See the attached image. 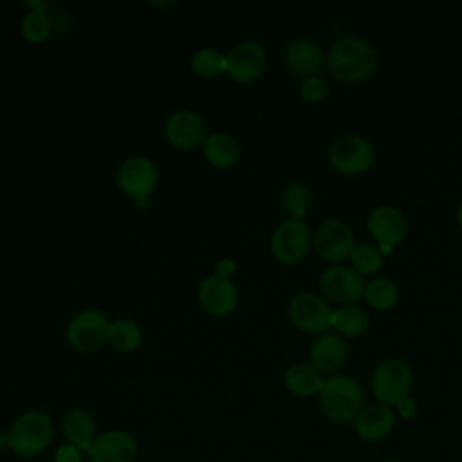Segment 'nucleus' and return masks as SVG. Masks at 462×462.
<instances>
[{"mask_svg": "<svg viewBox=\"0 0 462 462\" xmlns=\"http://www.w3.org/2000/svg\"><path fill=\"white\" fill-rule=\"evenodd\" d=\"M375 47L361 36H341L327 52V67L343 83H361L377 69Z\"/></svg>", "mask_w": 462, "mask_h": 462, "instance_id": "f257e3e1", "label": "nucleus"}, {"mask_svg": "<svg viewBox=\"0 0 462 462\" xmlns=\"http://www.w3.org/2000/svg\"><path fill=\"white\" fill-rule=\"evenodd\" d=\"M54 420L43 410L22 411L5 433L7 449L18 458H36L43 455L54 440Z\"/></svg>", "mask_w": 462, "mask_h": 462, "instance_id": "f03ea898", "label": "nucleus"}, {"mask_svg": "<svg viewBox=\"0 0 462 462\" xmlns=\"http://www.w3.org/2000/svg\"><path fill=\"white\" fill-rule=\"evenodd\" d=\"M323 415L336 424L354 422L365 406V390L361 383L350 374L327 375L318 395Z\"/></svg>", "mask_w": 462, "mask_h": 462, "instance_id": "7ed1b4c3", "label": "nucleus"}, {"mask_svg": "<svg viewBox=\"0 0 462 462\" xmlns=\"http://www.w3.org/2000/svg\"><path fill=\"white\" fill-rule=\"evenodd\" d=\"M411 388L413 370L402 357H386L370 374V392L375 402L393 408L401 399L411 395Z\"/></svg>", "mask_w": 462, "mask_h": 462, "instance_id": "20e7f679", "label": "nucleus"}, {"mask_svg": "<svg viewBox=\"0 0 462 462\" xmlns=\"http://www.w3.org/2000/svg\"><path fill=\"white\" fill-rule=\"evenodd\" d=\"M327 159L339 175L356 177L375 164V148L370 139L359 134H343L330 143Z\"/></svg>", "mask_w": 462, "mask_h": 462, "instance_id": "39448f33", "label": "nucleus"}, {"mask_svg": "<svg viewBox=\"0 0 462 462\" xmlns=\"http://www.w3.org/2000/svg\"><path fill=\"white\" fill-rule=\"evenodd\" d=\"M269 247L276 262L285 265L300 263L312 249V231L305 220L287 217L273 229Z\"/></svg>", "mask_w": 462, "mask_h": 462, "instance_id": "423d86ee", "label": "nucleus"}, {"mask_svg": "<svg viewBox=\"0 0 462 462\" xmlns=\"http://www.w3.org/2000/svg\"><path fill=\"white\" fill-rule=\"evenodd\" d=\"M332 305L316 292L303 291L291 298L287 307L289 321L301 332L319 336L332 328Z\"/></svg>", "mask_w": 462, "mask_h": 462, "instance_id": "0eeeda50", "label": "nucleus"}, {"mask_svg": "<svg viewBox=\"0 0 462 462\" xmlns=\"http://www.w3.org/2000/svg\"><path fill=\"white\" fill-rule=\"evenodd\" d=\"M356 244V231L343 218H327L312 231V249L328 265L348 260Z\"/></svg>", "mask_w": 462, "mask_h": 462, "instance_id": "6e6552de", "label": "nucleus"}, {"mask_svg": "<svg viewBox=\"0 0 462 462\" xmlns=\"http://www.w3.org/2000/svg\"><path fill=\"white\" fill-rule=\"evenodd\" d=\"M108 318L99 309H83L76 312L65 328V337L72 350L81 354L96 352L106 343Z\"/></svg>", "mask_w": 462, "mask_h": 462, "instance_id": "1a4fd4ad", "label": "nucleus"}, {"mask_svg": "<svg viewBox=\"0 0 462 462\" xmlns=\"http://www.w3.org/2000/svg\"><path fill=\"white\" fill-rule=\"evenodd\" d=\"M269 65L265 47L256 40H244L235 43L226 52V74L235 83H253L260 79Z\"/></svg>", "mask_w": 462, "mask_h": 462, "instance_id": "9d476101", "label": "nucleus"}, {"mask_svg": "<svg viewBox=\"0 0 462 462\" xmlns=\"http://www.w3.org/2000/svg\"><path fill=\"white\" fill-rule=\"evenodd\" d=\"M116 179L119 189L126 197L141 202L155 191L159 184V170L152 159L144 155H130L119 164Z\"/></svg>", "mask_w": 462, "mask_h": 462, "instance_id": "9b49d317", "label": "nucleus"}, {"mask_svg": "<svg viewBox=\"0 0 462 462\" xmlns=\"http://www.w3.org/2000/svg\"><path fill=\"white\" fill-rule=\"evenodd\" d=\"M319 291L328 303L352 305L363 298L365 280L350 265L332 263L319 274Z\"/></svg>", "mask_w": 462, "mask_h": 462, "instance_id": "f8f14e48", "label": "nucleus"}, {"mask_svg": "<svg viewBox=\"0 0 462 462\" xmlns=\"http://www.w3.org/2000/svg\"><path fill=\"white\" fill-rule=\"evenodd\" d=\"M366 231L386 256L393 245L404 240L408 233V222L399 208L392 204H377L366 215Z\"/></svg>", "mask_w": 462, "mask_h": 462, "instance_id": "ddd939ff", "label": "nucleus"}, {"mask_svg": "<svg viewBox=\"0 0 462 462\" xmlns=\"http://www.w3.org/2000/svg\"><path fill=\"white\" fill-rule=\"evenodd\" d=\"M137 455V439L123 428H110L97 433L85 453L88 462H135Z\"/></svg>", "mask_w": 462, "mask_h": 462, "instance_id": "4468645a", "label": "nucleus"}, {"mask_svg": "<svg viewBox=\"0 0 462 462\" xmlns=\"http://www.w3.org/2000/svg\"><path fill=\"white\" fill-rule=\"evenodd\" d=\"M164 137L175 150L191 152L202 148L208 137V128L197 112L179 108L168 116L164 123Z\"/></svg>", "mask_w": 462, "mask_h": 462, "instance_id": "2eb2a0df", "label": "nucleus"}, {"mask_svg": "<svg viewBox=\"0 0 462 462\" xmlns=\"http://www.w3.org/2000/svg\"><path fill=\"white\" fill-rule=\"evenodd\" d=\"M199 303L209 316L226 318L238 307V289L231 278L211 273L199 285Z\"/></svg>", "mask_w": 462, "mask_h": 462, "instance_id": "dca6fc26", "label": "nucleus"}, {"mask_svg": "<svg viewBox=\"0 0 462 462\" xmlns=\"http://www.w3.org/2000/svg\"><path fill=\"white\" fill-rule=\"evenodd\" d=\"M395 424H397V415L392 406L372 402L361 408V411L352 422V428L359 440L375 444L384 440L393 431Z\"/></svg>", "mask_w": 462, "mask_h": 462, "instance_id": "f3484780", "label": "nucleus"}, {"mask_svg": "<svg viewBox=\"0 0 462 462\" xmlns=\"http://www.w3.org/2000/svg\"><path fill=\"white\" fill-rule=\"evenodd\" d=\"M285 67L294 74L303 78L318 76L321 69L327 65V54L321 45L312 38H294L287 43L283 52Z\"/></svg>", "mask_w": 462, "mask_h": 462, "instance_id": "a211bd4d", "label": "nucleus"}, {"mask_svg": "<svg viewBox=\"0 0 462 462\" xmlns=\"http://www.w3.org/2000/svg\"><path fill=\"white\" fill-rule=\"evenodd\" d=\"M348 357L345 337L334 330L316 336L309 346V363L325 377L337 374Z\"/></svg>", "mask_w": 462, "mask_h": 462, "instance_id": "6ab92c4d", "label": "nucleus"}, {"mask_svg": "<svg viewBox=\"0 0 462 462\" xmlns=\"http://www.w3.org/2000/svg\"><path fill=\"white\" fill-rule=\"evenodd\" d=\"M61 435L65 442L87 453V449L92 446L94 439L97 437V426H96L94 415L83 408L69 410L61 419Z\"/></svg>", "mask_w": 462, "mask_h": 462, "instance_id": "aec40b11", "label": "nucleus"}, {"mask_svg": "<svg viewBox=\"0 0 462 462\" xmlns=\"http://www.w3.org/2000/svg\"><path fill=\"white\" fill-rule=\"evenodd\" d=\"M240 153L238 139L227 132H209L202 144L206 162L218 170L233 168L240 161Z\"/></svg>", "mask_w": 462, "mask_h": 462, "instance_id": "412c9836", "label": "nucleus"}, {"mask_svg": "<svg viewBox=\"0 0 462 462\" xmlns=\"http://www.w3.org/2000/svg\"><path fill=\"white\" fill-rule=\"evenodd\" d=\"M323 381H325V375L318 372L309 361L292 363L287 366L283 374V384L287 392L301 399L319 395Z\"/></svg>", "mask_w": 462, "mask_h": 462, "instance_id": "4be33fe9", "label": "nucleus"}, {"mask_svg": "<svg viewBox=\"0 0 462 462\" xmlns=\"http://www.w3.org/2000/svg\"><path fill=\"white\" fill-rule=\"evenodd\" d=\"M370 327V316L366 309L357 303L341 305L334 309L332 314V330L341 337H359Z\"/></svg>", "mask_w": 462, "mask_h": 462, "instance_id": "5701e85b", "label": "nucleus"}, {"mask_svg": "<svg viewBox=\"0 0 462 462\" xmlns=\"http://www.w3.org/2000/svg\"><path fill=\"white\" fill-rule=\"evenodd\" d=\"M143 341L141 325L132 318H116L108 323L106 343L121 354H128L139 348Z\"/></svg>", "mask_w": 462, "mask_h": 462, "instance_id": "b1692460", "label": "nucleus"}, {"mask_svg": "<svg viewBox=\"0 0 462 462\" xmlns=\"http://www.w3.org/2000/svg\"><path fill=\"white\" fill-rule=\"evenodd\" d=\"M363 300L375 310H388L399 300V287L388 276H374L365 283Z\"/></svg>", "mask_w": 462, "mask_h": 462, "instance_id": "393cba45", "label": "nucleus"}, {"mask_svg": "<svg viewBox=\"0 0 462 462\" xmlns=\"http://www.w3.org/2000/svg\"><path fill=\"white\" fill-rule=\"evenodd\" d=\"M32 9L23 14L20 32L29 43H42L52 34V20L43 4H29Z\"/></svg>", "mask_w": 462, "mask_h": 462, "instance_id": "a878e982", "label": "nucleus"}, {"mask_svg": "<svg viewBox=\"0 0 462 462\" xmlns=\"http://www.w3.org/2000/svg\"><path fill=\"white\" fill-rule=\"evenodd\" d=\"M348 262H350V267L363 278L365 276L374 278L384 265V254L381 253L379 245L363 242L354 245V249L348 254Z\"/></svg>", "mask_w": 462, "mask_h": 462, "instance_id": "bb28decb", "label": "nucleus"}, {"mask_svg": "<svg viewBox=\"0 0 462 462\" xmlns=\"http://www.w3.org/2000/svg\"><path fill=\"white\" fill-rule=\"evenodd\" d=\"M282 206H283L285 213L291 218L303 220V217L312 208V191H310V188L305 182H300V180L289 182L282 191Z\"/></svg>", "mask_w": 462, "mask_h": 462, "instance_id": "cd10ccee", "label": "nucleus"}, {"mask_svg": "<svg viewBox=\"0 0 462 462\" xmlns=\"http://www.w3.org/2000/svg\"><path fill=\"white\" fill-rule=\"evenodd\" d=\"M191 72L202 79H213L226 74V54L213 47H202L193 52L189 61Z\"/></svg>", "mask_w": 462, "mask_h": 462, "instance_id": "c85d7f7f", "label": "nucleus"}, {"mask_svg": "<svg viewBox=\"0 0 462 462\" xmlns=\"http://www.w3.org/2000/svg\"><path fill=\"white\" fill-rule=\"evenodd\" d=\"M327 94H328V85L325 78H321L319 74L303 78L300 83V96L307 103H319L327 97Z\"/></svg>", "mask_w": 462, "mask_h": 462, "instance_id": "c756f323", "label": "nucleus"}, {"mask_svg": "<svg viewBox=\"0 0 462 462\" xmlns=\"http://www.w3.org/2000/svg\"><path fill=\"white\" fill-rule=\"evenodd\" d=\"M393 411H395L397 419L411 420V419H415L417 413H419V404H417V401H415L411 395H408V397L401 399V401L393 406Z\"/></svg>", "mask_w": 462, "mask_h": 462, "instance_id": "7c9ffc66", "label": "nucleus"}, {"mask_svg": "<svg viewBox=\"0 0 462 462\" xmlns=\"http://www.w3.org/2000/svg\"><path fill=\"white\" fill-rule=\"evenodd\" d=\"M83 457L85 453L69 442L61 444L54 451V462H83Z\"/></svg>", "mask_w": 462, "mask_h": 462, "instance_id": "2f4dec72", "label": "nucleus"}, {"mask_svg": "<svg viewBox=\"0 0 462 462\" xmlns=\"http://www.w3.org/2000/svg\"><path fill=\"white\" fill-rule=\"evenodd\" d=\"M233 271H235V263H233L229 258H224V260L218 263V269H217L215 273L231 278V273H233Z\"/></svg>", "mask_w": 462, "mask_h": 462, "instance_id": "473e14b6", "label": "nucleus"}, {"mask_svg": "<svg viewBox=\"0 0 462 462\" xmlns=\"http://www.w3.org/2000/svg\"><path fill=\"white\" fill-rule=\"evenodd\" d=\"M455 220H457V226H458V229H460V233H462V200L458 202V206H457V213H455Z\"/></svg>", "mask_w": 462, "mask_h": 462, "instance_id": "72a5a7b5", "label": "nucleus"}, {"mask_svg": "<svg viewBox=\"0 0 462 462\" xmlns=\"http://www.w3.org/2000/svg\"><path fill=\"white\" fill-rule=\"evenodd\" d=\"M381 462H402V460H399V458H384Z\"/></svg>", "mask_w": 462, "mask_h": 462, "instance_id": "f704fd0d", "label": "nucleus"}]
</instances>
